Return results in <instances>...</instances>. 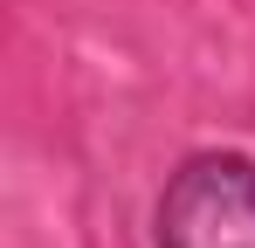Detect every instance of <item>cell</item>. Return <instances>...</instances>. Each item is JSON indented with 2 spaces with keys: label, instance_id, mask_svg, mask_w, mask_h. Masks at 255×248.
<instances>
[{
  "label": "cell",
  "instance_id": "obj_1",
  "mask_svg": "<svg viewBox=\"0 0 255 248\" xmlns=\"http://www.w3.org/2000/svg\"><path fill=\"white\" fill-rule=\"evenodd\" d=\"M152 248H255V159L249 152L179 159L152 207Z\"/></svg>",
  "mask_w": 255,
  "mask_h": 248
}]
</instances>
